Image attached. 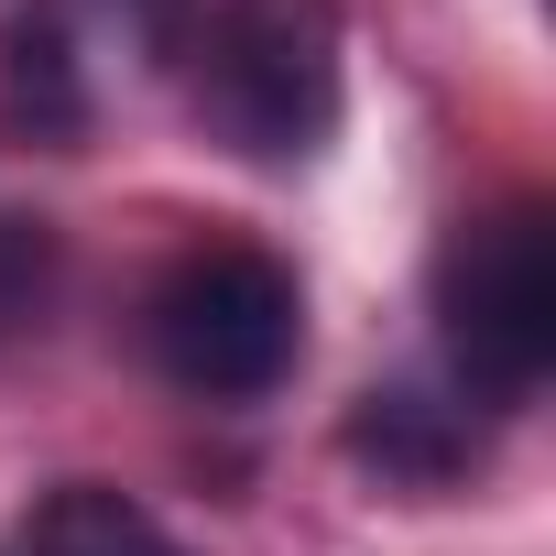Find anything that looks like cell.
I'll return each instance as SVG.
<instances>
[{
  "label": "cell",
  "instance_id": "6da1fadb",
  "mask_svg": "<svg viewBox=\"0 0 556 556\" xmlns=\"http://www.w3.org/2000/svg\"><path fill=\"white\" fill-rule=\"evenodd\" d=\"M186 55L207 131L251 164H306L339 131V88H350L339 0H218Z\"/></svg>",
  "mask_w": 556,
  "mask_h": 556
},
{
  "label": "cell",
  "instance_id": "7a4b0ae2",
  "mask_svg": "<svg viewBox=\"0 0 556 556\" xmlns=\"http://www.w3.org/2000/svg\"><path fill=\"white\" fill-rule=\"evenodd\" d=\"M437 317H447L458 393H480V404H523L556 371V218H545V197H502L447 229Z\"/></svg>",
  "mask_w": 556,
  "mask_h": 556
},
{
  "label": "cell",
  "instance_id": "3957f363",
  "mask_svg": "<svg viewBox=\"0 0 556 556\" xmlns=\"http://www.w3.org/2000/svg\"><path fill=\"white\" fill-rule=\"evenodd\" d=\"M153 361L164 382H186L197 404H262L306 350V295L295 273L251 251V240H207L153 285Z\"/></svg>",
  "mask_w": 556,
  "mask_h": 556
},
{
  "label": "cell",
  "instance_id": "277c9868",
  "mask_svg": "<svg viewBox=\"0 0 556 556\" xmlns=\"http://www.w3.org/2000/svg\"><path fill=\"white\" fill-rule=\"evenodd\" d=\"M350 458L382 469L393 491H447V480H469V458H480V415L447 404V393H426V382H382V393H361V415H350Z\"/></svg>",
  "mask_w": 556,
  "mask_h": 556
},
{
  "label": "cell",
  "instance_id": "5b68a950",
  "mask_svg": "<svg viewBox=\"0 0 556 556\" xmlns=\"http://www.w3.org/2000/svg\"><path fill=\"white\" fill-rule=\"evenodd\" d=\"M0 99L34 142H77L88 131V77H77V45H66V12H12L0 23Z\"/></svg>",
  "mask_w": 556,
  "mask_h": 556
},
{
  "label": "cell",
  "instance_id": "8992f818",
  "mask_svg": "<svg viewBox=\"0 0 556 556\" xmlns=\"http://www.w3.org/2000/svg\"><path fill=\"white\" fill-rule=\"evenodd\" d=\"M34 556H186L131 491H110V480H66V491H45L34 502Z\"/></svg>",
  "mask_w": 556,
  "mask_h": 556
},
{
  "label": "cell",
  "instance_id": "52a82bcc",
  "mask_svg": "<svg viewBox=\"0 0 556 556\" xmlns=\"http://www.w3.org/2000/svg\"><path fill=\"white\" fill-rule=\"evenodd\" d=\"M55 295V229L45 218H0V339L34 328Z\"/></svg>",
  "mask_w": 556,
  "mask_h": 556
}]
</instances>
